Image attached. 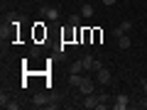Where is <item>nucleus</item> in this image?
I'll use <instances>...</instances> for the list:
<instances>
[{
	"label": "nucleus",
	"instance_id": "nucleus-1",
	"mask_svg": "<svg viewBox=\"0 0 147 110\" xmlns=\"http://www.w3.org/2000/svg\"><path fill=\"white\" fill-rule=\"evenodd\" d=\"M130 30H132V22H130V20H123L120 25L113 30V37H118V39H120V37H123V34H127Z\"/></svg>",
	"mask_w": 147,
	"mask_h": 110
},
{
	"label": "nucleus",
	"instance_id": "nucleus-2",
	"mask_svg": "<svg viewBox=\"0 0 147 110\" xmlns=\"http://www.w3.org/2000/svg\"><path fill=\"white\" fill-rule=\"evenodd\" d=\"M127 105H130V98H127L125 93H120V95L113 98V108H115V110H125Z\"/></svg>",
	"mask_w": 147,
	"mask_h": 110
},
{
	"label": "nucleus",
	"instance_id": "nucleus-3",
	"mask_svg": "<svg viewBox=\"0 0 147 110\" xmlns=\"http://www.w3.org/2000/svg\"><path fill=\"white\" fill-rule=\"evenodd\" d=\"M49 100H52L49 95H44V93H37L34 98H32V108H47V105H49Z\"/></svg>",
	"mask_w": 147,
	"mask_h": 110
},
{
	"label": "nucleus",
	"instance_id": "nucleus-4",
	"mask_svg": "<svg viewBox=\"0 0 147 110\" xmlns=\"http://www.w3.org/2000/svg\"><path fill=\"white\" fill-rule=\"evenodd\" d=\"M81 61H84L86 71H98V68H100V61H98V59H93V56H84Z\"/></svg>",
	"mask_w": 147,
	"mask_h": 110
},
{
	"label": "nucleus",
	"instance_id": "nucleus-5",
	"mask_svg": "<svg viewBox=\"0 0 147 110\" xmlns=\"http://www.w3.org/2000/svg\"><path fill=\"white\" fill-rule=\"evenodd\" d=\"M42 15L47 17V20H59V7H52V5H42Z\"/></svg>",
	"mask_w": 147,
	"mask_h": 110
},
{
	"label": "nucleus",
	"instance_id": "nucleus-6",
	"mask_svg": "<svg viewBox=\"0 0 147 110\" xmlns=\"http://www.w3.org/2000/svg\"><path fill=\"white\" fill-rule=\"evenodd\" d=\"M93 78H88V76H84V81H81V86H79V91H81V93H84V95H88V93H93Z\"/></svg>",
	"mask_w": 147,
	"mask_h": 110
},
{
	"label": "nucleus",
	"instance_id": "nucleus-7",
	"mask_svg": "<svg viewBox=\"0 0 147 110\" xmlns=\"http://www.w3.org/2000/svg\"><path fill=\"white\" fill-rule=\"evenodd\" d=\"M96 81H98V83H110V71L105 66H100L98 71H96Z\"/></svg>",
	"mask_w": 147,
	"mask_h": 110
},
{
	"label": "nucleus",
	"instance_id": "nucleus-8",
	"mask_svg": "<svg viewBox=\"0 0 147 110\" xmlns=\"http://www.w3.org/2000/svg\"><path fill=\"white\" fill-rule=\"evenodd\" d=\"M84 108H88V110L98 108V95H96V93H88V95H84Z\"/></svg>",
	"mask_w": 147,
	"mask_h": 110
},
{
	"label": "nucleus",
	"instance_id": "nucleus-9",
	"mask_svg": "<svg viewBox=\"0 0 147 110\" xmlns=\"http://www.w3.org/2000/svg\"><path fill=\"white\" fill-rule=\"evenodd\" d=\"M110 100H113V98H110V95H108V93H98V110H103V108H105V105H108V103H110Z\"/></svg>",
	"mask_w": 147,
	"mask_h": 110
},
{
	"label": "nucleus",
	"instance_id": "nucleus-10",
	"mask_svg": "<svg viewBox=\"0 0 147 110\" xmlns=\"http://www.w3.org/2000/svg\"><path fill=\"white\" fill-rule=\"evenodd\" d=\"M118 47H120V49H130V47H132V39H130L127 34H123L120 39H118Z\"/></svg>",
	"mask_w": 147,
	"mask_h": 110
},
{
	"label": "nucleus",
	"instance_id": "nucleus-11",
	"mask_svg": "<svg viewBox=\"0 0 147 110\" xmlns=\"http://www.w3.org/2000/svg\"><path fill=\"white\" fill-rule=\"evenodd\" d=\"M81 71H86V68H84V61H81V59H79V61H74L71 66H69V73H81Z\"/></svg>",
	"mask_w": 147,
	"mask_h": 110
},
{
	"label": "nucleus",
	"instance_id": "nucleus-12",
	"mask_svg": "<svg viewBox=\"0 0 147 110\" xmlns=\"http://www.w3.org/2000/svg\"><path fill=\"white\" fill-rule=\"evenodd\" d=\"M81 81H84V76H81V73H71V76H69V83L76 86V88L81 86Z\"/></svg>",
	"mask_w": 147,
	"mask_h": 110
},
{
	"label": "nucleus",
	"instance_id": "nucleus-13",
	"mask_svg": "<svg viewBox=\"0 0 147 110\" xmlns=\"http://www.w3.org/2000/svg\"><path fill=\"white\" fill-rule=\"evenodd\" d=\"M93 15V5H81V17H91Z\"/></svg>",
	"mask_w": 147,
	"mask_h": 110
},
{
	"label": "nucleus",
	"instance_id": "nucleus-14",
	"mask_svg": "<svg viewBox=\"0 0 147 110\" xmlns=\"http://www.w3.org/2000/svg\"><path fill=\"white\" fill-rule=\"evenodd\" d=\"M69 25H71V27H79L81 25V15H69Z\"/></svg>",
	"mask_w": 147,
	"mask_h": 110
},
{
	"label": "nucleus",
	"instance_id": "nucleus-15",
	"mask_svg": "<svg viewBox=\"0 0 147 110\" xmlns=\"http://www.w3.org/2000/svg\"><path fill=\"white\" fill-rule=\"evenodd\" d=\"M5 108H7V110H17V108H20V103H12V100H7Z\"/></svg>",
	"mask_w": 147,
	"mask_h": 110
},
{
	"label": "nucleus",
	"instance_id": "nucleus-16",
	"mask_svg": "<svg viewBox=\"0 0 147 110\" xmlns=\"http://www.w3.org/2000/svg\"><path fill=\"white\" fill-rule=\"evenodd\" d=\"M137 105V108H140V110H145L147 108V98H145V95H142V98H140V103H135Z\"/></svg>",
	"mask_w": 147,
	"mask_h": 110
},
{
	"label": "nucleus",
	"instance_id": "nucleus-17",
	"mask_svg": "<svg viewBox=\"0 0 147 110\" xmlns=\"http://www.w3.org/2000/svg\"><path fill=\"white\" fill-rule=\"evenodd\" d=\"M118 0H103V5H115Z\"/></svg>",
	"mask_w": 147,
	"mask_h": 110
},
{
	"label": "nucleus",
	"instance_id": "nucleus-18",
	"mask_svg": "<svg viewBox=\"0 0 147 110\" xmlns=\"http://www.w3.org/2000/svg\"><path fill=\"white\" fill-rule=\"evenodd\" d=\"M142 93H147V81H142Z\"/></svg>",
	"mask_w": 147,
	"mask_h": 110
}]
</instances>
